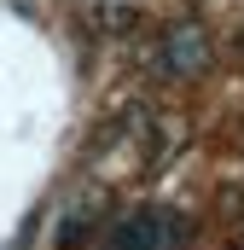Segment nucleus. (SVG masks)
<instances>
[{
  "mask_svg": "<svg viewBox=\"0 0 244 250\" xmlns=\"http://www.w3.org/2000/svg\"><path fill=\"white\" fill-rule=\"evenodd\" d=\"M181 227L163 215V209H140V215H122V227L111 233V250H175Z\"/></svg>",
  "mask_w": 244,
  "mask_h": 250,
  "instance_id": "nucleus-1",
  "label": "nucleus"
},
{
  "mask_svg": "<svg viewBox=\"0 0 244 250\" xmlns=\"http://www.w3.org/2000/svg\"><path fill=\"white\" fill-rule=\"evenodd\" d=\"M163 59H169V70H175V76L198 70V64H203V41H198V29H181V35L169 41V53H163Z\"/></svg>",
  "mask_w": 244,
  "mask_h": 250,
  "instance_id": "nucleus-2",
  "label": "nucleus"
}]
</instances>
